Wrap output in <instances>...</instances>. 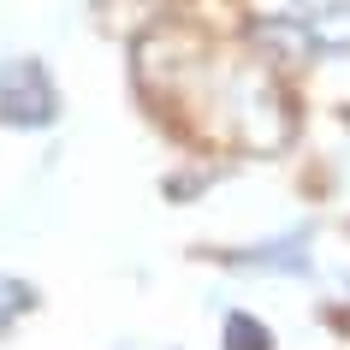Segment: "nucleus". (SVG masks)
Masks as SVG:
<instances>
[{
	"label": "nucleus",
	"instance_id": "4",
	"mask_svg": "<svg viewBox=\"0 0 350 350\" xmlns=\"http://www.w3.org/2000/svg\"><path fill=\"white\" fill-rule=\"evenodd\" d=\"M309 36H314V48H327V54H350V0L327 6V12L309 24Z\"/></svg>",
	"mask_w": 350,
	"mask_h": 350
},
{
	"label": "nucleus",
	"instance_id": "1",
	"mask_svg": "<svg viewBox=\"0 0 350 350\" xmlns=\"http://www.w3.org/2000/svg\"><path fill=\"white\" fill-rule=\"evenodd\" d=\"M59 113V90L42 59H12L0 66V125L6 131H42Z\"/></svg>",
	"mask_w": 350,
	"mask_h": 350
},
{
	"label": "nucleus",
	"instance_id": "5",
	"mask_svg": "<svg viewBox=\"0 0 350 350\" xmlns=\"http://www.w3.org/2000/svg\"><path fill=\"white\" fill-rule=\"evenodd\" d=\"M220 345L226 350H273V332L261 327L256 314L232 309V314H226V327H220Z\"/></svg>",
	"mask_w": 350,
	"mask_h": 350
},
{
	"label": "nucleus",
	"instance_id": "3",
	"mask_svg": "<svg viewBox=\"0 0 350 350\" xmlns=\"http://www.w3.org/2000/svg\"><path fill=\"white\" fill-rule=\"evenodd\" d=\"M256 48L273 54V59H285V66H297V59L314 54V36L303 30V24H291V18H261L256 24Z\"/></svg>",
	"mask_w": 350,
	"mask_h": 350
},
{
	"label": "nucleus",
	"instance_id": "2",
	"mask_svg": "<svg viewBox=\"0 0 350 350\" xmlns=\"http://www.w3.org/2000/svg\"><path fill=\"white\" fill-rule=\"evenodd\" d=\"M232 267H285V273H309V232H291V238L279 243H256V250H238V256H226Z\"/></svg>",
	"mask_w": 350,
	"mask_h": 350
}]
</instances>
